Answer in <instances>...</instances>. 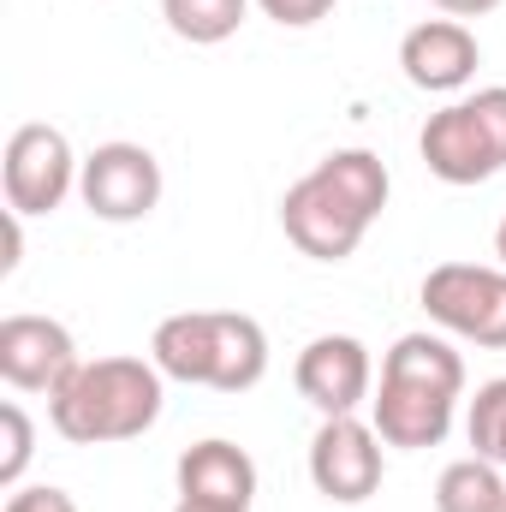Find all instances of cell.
<instances>
[{
	"label": "cell",
	"instance_id": "6da1fadb",
	"mask_svg": "<svg viewBox=\"0 0 506 512\" xmlns=\"http://www.w3.org/2000/svg\"><path fill=\"white\" fill-rule=\"evenodd\" d=\"M393 197L376 149H334L280 197V227L310 262H346Z\"/></svg>",
	"mask_w": 506,
	"mask_h": 512
},
{
	"label": "cell",
	"instance_id": "7a4b0ae2",
	"mask_svg": "<svg viewBox=\"0 0 506 512\" xmlns=\"http://www.w3.org/2000/svg\"><path fill=\"white\" fill-rule=\"evenodd\" d=\"M465 399V358L441 334H399L381 358V382L370 393V423L387 447H441L453 435Z\"/></svg>",
	"mask_w": 506,
	"mask_h": 512
},
{
	"label": "cell",
	"instance_id": "3957f363",
	"mask_svg": "<svg viewBox=\"0 0 506 512\" xmlns=\"http://www.w3.org/2000/svg\"><path fill=\"white\" fill-rule=\"evenodd\" d=\"M167 405V376L155 358H84L60 393H48V423L72 447H108V441H137L161 423Z\"/></svg>",
	"mask_w": 506,
	"mask_h": 512
},
{
	"label": "cell",
	"instance_id": "277c9868",
	"mask_svg": "<svg viewBox=\"0 0 506 512\" xmlns=\"http://www.w3.org/2000/svg\"><path fill=\"white\" fill-rule=\"evenodd\" d=\"M149 358L167 382L251 393L268 376V334L245 310H179V316H161Z\"/></svg>",
	"mask_w": 506,
	"mask_h": 512
},
{
	"label": "cell",
	"instance_id": "5b68a950",
	"mask_svg": "<svg viewBox=\"0 0 506 512\" xmlns=\"http://www.w3.org/2000/svg\"><path fill=\"white\" fill-rule=\"evenodd\" d=\"M417 155L441 185H483L506 173V84L453 96L417 131Z\"/></svg>",
	"mask_w": 506,
	"mask_h": 512
},
{
	"label": "cell",
	"instance_id": "8992f818",
	"mask_svg": "<svg viewBox=\"0 0 506 512\" xmlns=\"http://www.w3.org/2000/svg\"><path fill=\"white\" fill-rule=\"evenodd\" d=\"M423 310L441 334L506 352V268L483 262H441L423 274Z\"/></svg>",
	"mask_w": 506,
	"mask_h": 512
},
{
	"label": "cell",
	"instance_id": "52a82bcc",
	"mask_svg": "<svg viewBox=\"0 0 506 512\" xmlns=\"http://www.w3.org/2000/svg\"><path fill=\"white\" fill-rule=\"evenodd\" d=\"M78 155L66 143L60 126H18L6 137V155H0V185H6V209L18 215H54L72 191H78Z\"/></svg>",
	"mask_w": 506,
	"mask_h": 512
},
{
	"label": "cell",
	"instance_id": "ba28073f",
	"mask_svg": "<svg viewBox=\"0 0 506 512\" xmlns=\"http://www.w3.org/2000/svg\"><path fill=\"white\" fill-rule=\"evenodd\" d=\"M78 197L96 221L131 227V221L155 215V203H161V161L143 143H126V137L96 143L78 167Z\"/></svg>",
	"mask_w": 506,
	"mask_h": 512
},
{
	"label": "cell",
	"instance_id": "9c48e42d",
	"mask_svg": "<svg viewBox=\"0 0 506 512\" xmlns=\"http://www.w3.org/2000/svg\"><path fill=\"white\" fill-rule=\"evenodd\" d=\"M381 441L376 423H364L358 411L352 417H322V429L310 435V483L316 495H328L334 507H364L381 489Z\"/></svg>",
	"mask_w": 506,
	"mask_h": 512
},
{
	"label": "cell",
	"instance_id": "30bf717a",
	"mask_svg": "<svg viewBox=\"0 0 506 512\" xmlns=\"http://www.w3.org/2000/svg\"><path fill=\"white\" fill-rule=\"evenodd\" d=\"M292 382L322 417H352L376 393V364H370V346L358 334H316L298 352Z\"/></svg>",
	"mask_w": 506,
	"mask_h": 512
},
{
	"label": "cell",
	"instance_id": "8fae6325",
	"mask_svg": "<svg viewBox=\"0 0 506 512\" xmlns=\"http://www.w3.org/2000/svg\"><path fill=\"white\" fill-rule=\"evenodd\" d=\"M477 66H483V48H477V30L465 18H423L399 36V72L411 90L465 96Z\"/></svg>",
	"mask_w": 506,
	"mask_h": 512
},
{
	"label": "cell",
	"instance_id": "7c38bea8",
	"mask_svg": "<svg viewBox=\"0 0 506 512\" xmlns=\"http://www.w3.org/2000/svg\"><path fill=\"white\" fill-rule=\"evenodd\" d=\"M78 340L66 322L54 316H36V310H18L0 322V376L18 393H60V382L78 370Z\"/></svg>",
	"mask_w": 506,
	"mask_h": 512
},
{
	"label": "cell",
	"instance_id": "4fadbf2b",
	"mask_svg": "<svg viewBox=\"0 0 506 512\" xmlns=\"http://www.w3.org/2000/svg\"><path fill=\"white\" fill-rule=\"evenodd\" d=\"M179 501H197V507H233V512H251L256 501V459L239 447V441H197L179 453Z\"/></svg>",
	"mask_w": 506,
	"mask_h": 512
},
{
	"label": "cell",
	"instance_id": "5bb4252c",
	"mask_svg": "<svg viewBox=\"0 0 506 512\" xmlns=\"http://www.w3.org/2000/svg\"><path fill=\"white\" fill-rule=\"evenodd\" d=\"M435 512H506V477L483 453L453 459L435 477Z\"/></svg>",
	"mask_w": 506,
	"mask_h": 512
},
{
	"label": "cell",
	"instance_id": "9a60e30c",
	"mask_svg": "<svg viewBox=\"0 0 506 512\" xmlns=\"http://www.w3.org/2000/svg\"><path fill=\"white\" fill-rule=\"evenodd\" d=\"M161 18L179 42L215 48V42L239 36V24L251 18V0H161Z\"/></svg>",
	"mask_w": 506,
	"mask_h": 512
},
{
	"label": "cell",
	"instance_id": "2e32d148",
	"mask_svg": "<svg viewBox=\"0 0 506 512\" xmlns=\"http://www.w3.org/2000/svg\"><path fill=\"white\" fill-rule=\"evenodd\" d=\"M465 435H471V447H477L489 465L506 471V376L477 387V399H471V411H465Z\"/></svg>",
	"mask_w": 506,
	"mask_h": 512
},
{
	"label": "cell",
	"instance_id": "e0dca14e",
	"mask_svg": "<svg viewBox=\"0 0 506 512\" xmlns=\"http://www.w3.org/2000/svg\"><path fill=\"white\" fill-rule=\"evenodd\" d=\"M0 489H24V471H30V453H36V429H30V411L18 399L0 405Z\"/></svg>",
	"mask_w": 506,
	"mask_h": 512
},
{
	"label": "cell",
	"instance_id": "ac0fdd59",
	"mask_svg": "<svg viewBox=\"0 0 506 512\" xmlns=\"http://www.w3.org/2000/svg\"><path fill=\"white\" fill-rule=\"evenodd\" d=\"M262 6V18H274L280 30H310V24H322L340 0H256Z\"/></svg>",
	"mask_w": 506,
	"mask_h": 512
},
{
	"label": "cell",
	"instance_id": "d6986e66",
	"mask_svg": "<svg viewBox=\"0 0 506 512\" xmlns=\"http://www.w3.org/2000/svg\"><path fill=\"white\" fill-rule=\"evenodd\" d=\"M0 512H78V501L54 483H30V489H12Z\"/></svg>",
	"mask_w": 506,
	"mask_h": 512
},
{
	"label": "cell",
	"instance_id": "ffe728a7",
	"mask_svg": "<svg viewBox=\"0 0 506 512\" xmlns=\"http://www.w3.org/2000/svg\"><path fill=\"white\" fill-rule=\"evenodd\" d=\"M18 262H24V215L6 209V256H0V274H12Z\"/></svg>",
	"mask_w": 506,
	"mask_h": 512
},
{
	"label": "cell",
	"instance_id": "44dd1931",
	"mask_svg": "<svg viewBox=\"0 0 506 512\" xmlns=\"http://www.w3.org/2000/svg\"><path fill=\"white\" fill-rule=\"evenodd\" d=\"M429 6H441L447 18H483V12H495L501 0H429Z\"/></svg>",
	"mask_w": 506,
	"mask_h": 512
},
{
	"label": "cell",
	"instance_id": "7402d4cb",
	"mask_svg": "<svg viewBox=\"0 0 506 512\" xmlns=\"http://www.w3.org/2000/svg\"><path fill=\"white\" fill-rule=\"evenodd\" d=\"M495 262L506 268V215H501V227H495Z\"/></svg>",
	"mask_w": 506,
	"mask_h": 512
},
{
	"label": "cell",
	"instance_id": "603a6c76",
	"mask_svg": "<svg viewBox=\"0 0 506 512\" xmlns=\"http://www.w3.org/2000/svg\"><path fill=\"white\" fill-rule=\"evenodd\" d=\"M173 512H233V507H197V501H179Z\"/></svg>",
	"mask_w": 506,
	"mask_h": 512
}]
</instances>
